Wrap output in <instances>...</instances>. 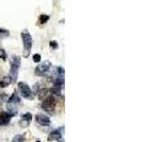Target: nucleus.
Wrapping results in <instances>:
<instances>
[{
	"instance_id": "obj_1",
	"label": "nucleus",
	"mask_w": 157,
	"mask_h": 142,
	"mask_svg": "<svg viewBox=\"0 0 157 142\" xmlns=\"http://www.w3.org/2000/svg\"><path fill=\"white\" fill-rule=\"evenodd\" d=\"M21 38H23V43H24V55H25V57H28L31 49H32V37L27 30H24L21 32Z\"/></svg>"
},
{
	"instance_id": "obj_2",
	"label": "nucleus",
	"mask_w": 157,
	"mask_h": 142,
	"mask_svg": "<svg viewBox=\"0 0 157 142\" xmlns=\"http://www.w3.org/2000/svg\"><path fill=\"white\" fill-rule=\"evenodd\" d=\"M19 68H20V58L18 56H13L12 59H11V75H9L12 81H15L18 78Z\"/></svg>"
},
{
	"instance_id": "obj_3",
	"label": "nucleus",
	"mask_w": 157,
	"mask_h": 142,
	"mask_svg": "<svg viewBox=\"0 0 157 142\" xmlns=\"http://www.w3.org/2000/svg\"><path fill=\"white\" fill-rule=\"evenodd\" d=\"M18 89H19V92H20V95H21L23 97H25V98H27V100H32V97H33V91L31 90V88H30L26 83L19 82V83H18Z\"/></svg>"
},
{
	"instance_id": "obj_4",
	"label": "nucleus",
	"mask_w": 157,
	"mask_h": 142,
	"mask_svg": "<svg viewBox=\"0 0 157 142\" xmlns=\"http://www.w3.org/2000/svg\"><path fill=\"white\" fill-rule=\"evenodd\" d=\"M55 106H56V98L53 96H49V97H45L41 102V107L44 108L45 111H49L50 114H53V110H55Z\"/></svg>"
},
{
	"instance_id": "obj_5",
	"label": "nucleus",
	"mask_w": 157,
	"mask_h": 142,
	"mask_svg": "<svg viewBox=\"0 0 157 142\" xmlns=\"http://www.w3.org/2000/svg\"><path fill=\"white\" fill-rule=\"evenodd\" d=\"M51 66H52V65H51L50 62H44V63L39 64V65L36 68V75H37V76H44V75H46V74L50 71Z\"/></svg>"
},
{
	"instance_id": "obj_6",
	"label": "nucleus",
	"mask_w": 157,
	"mask_h": 142,
	"mask_svg": "<svg viewBox=\"0 0 157 142\" xmlns=\"http://www.w3.org/2000/svg\"><path fill=\"white\" fill-rule=\"evenodd\" d=\"M36 121L40 126H50V123H51L50 117L47 115H45V114H38V115H36Z\"/></svg>"
},
{
	"instance_id": "obj_7",
	"label": "nucleus",
	"mask_w": 157,
	"mask_h": 142,
	"mask_svg": "<svg viewBox=\"0 0 157 142\" xmlns=\"http://www.w3.org/2000/svg\"><path fill=\"white\" fill-rule=\"evenodd\" d=\"M62 132H64V128H59L57 130H53L50 135H49V141H59L62 139Z\"/></svg>"
},
{
	"instance_id": "obj_8",
	"label": "nucleus",
	"mask_w": 157,
	"mask_h": 142,
	"mask_svg": "<svg viewBox=\"0 0 157 142\" xmlns=\"http://www.w3.org/2000/svg\"><path fill=\"white\" fill-rule=\"evenodd\" d=\"M31 121H32V114H31V113H26V114H24V115L21 116V120H20L19 125H20L23 128H25V127H27V126L31 123Z\"/></svg>"
},
{
	"instance_id": "obj_9",
	"label": "nucleus",
	"mask_w": 157,
	"mask_h": 142,
	"mask_svg": "<svg viewBox=\"0 0 157 142\" xmlns=\"http://www.w3.org/2000/svg\"><path fill=\"white\" fill-rule=\"evenodd\" d=\"M11 117H12V116H11L8 113L2 111V113L0 114V125H2V126L7 125V123L11 121Z\"/></svg>"
},
{
	"instance_id": "obj_10",
	"label": "nucleus",
	"mask_w": 157,
	"mask_h": 142,
	"mask_svg": "<svg viewBox=\"0 0 157 142\" xmlns=\"http://www.w3.org/2000/svg\"><path fill=\"white\" fill-rule=\"evenodd\" d=\"M6 113H8L11 116H15L18 114V109L15 107V104H11L7 103V108H6Z\"/></svg>"
},
{
	"instance_id": "obj_11",
	"label": "nucleus",
	"mask_w": 157,
	"mask_h": 142,
	"mask_svg": "<svg viewBox=\"0 0 157 142\" xmlns=\"http://www.w3.org/2000/svg\"><path fill=\"white\" fill-rule=\"evenodd\" d=\"M7 103H11V104H19L20 103V98H19V95L17 92H13L12 96L7 100Z\"/></svg>"
},
{
	"instance_id": "obj_12",
	"label": "nucleus",
	"mask_w": 157,
	"mask_h": 142,
	"mask_svg": "<svg viewBox=\"0 0 157 142\" xmlns=\"http://www.w3.org/2000/svg\"><path fill=\"white\" fill-rule=\"evenodd\" d=\"M12 82H13V81H12V78H11L9 76H7V77L2 78V81L0 82V88H7V87H8Z\"/></svg>"
},
{
	"instance_id": "obj_13",
	"label": "nucleus",
	"mask_w": 157,
	"mask_h": 142,
	"mask_svg": "<svg viewBox=\"0 0 157 142\" xmlns=\"http://www.w3.org/2000/svg\"><path fill=\"white\" fill-rule=\"evenodd\" d=\"M53 85H55L56 88H60V89H62V87L64 85V77H57V78L53 81Z\"/></svg>"
},
{
	"instance_id": "obj_14",
	"label": "nucleus",
	"mask_w": 157,
	"mask_h": 142,
	"mask_svg": "<svg viewBox=\"0 0 157 142\" xmlns=\"http://www.w3.org/2000/svg\"><path fill=\"white\" fill-rule=\"evenodd\" d=\"M53 74H55L57 77H64V69H63L62 66H56Z\"/></svg>"
},
{
	"instance_id": "obj_15",
	"label": "nucleus",
	"mask_w": 157,
	"mask_h": 142,
	"mask_svg": "<svg viewBox=\"0 0 157 142\" xmlns=\"http://www.w3.org/2000/svg\"><path fill=\"white\" fill-rule=\"evenodd\" d=\"M49 89H40V90H38L37 92H38V97L40 98V100H44V97L49 94Z\"/></svg>"
},
{
	"instance_id": "obj_16",
	"label": "nucleus",
	"mask_w": 157,
	"mask_h": 142,
	"mask_svg": "<svg viewBox=\"0 0 157 142\" xmlns=\"http://www.w3.org/2000/svg\"><path fill=\"white\" fill-rule=\"evenodd\" d=\"M49 19H50L49 15H46V14H41V15L39 17V24H45Z\"/></svg>"
},
{
	"instance_id": "obj_17",
	"label": "nucleus",
	"mask_w": 157,
	"mask_h": 142,
	"mask_svg": "<svg viewBox=\"0 0 157 142\" xmlns=\"http://www.w3.org/2000/svg\"><path fill=\"white\" fill-rule=\"evenodd\" d=\"M24 141H25V138L23 135H15L12 142H24Z\"/></svg>"
},
{
	"instance_id": "obj_18",
	"label": "nucleus",
	"mask_w": 157,
	"mask_h": 142,
	"mask_svg": "<svg viewBox=\"0 0 157 142\" xmlns=\"http://www.w3.org/2000/svg\"><path fill=\"white\" fill-rule=\"evenodd\" d=\"M33 62H34V63H40V62H41V56H40L39 53L33 55Z\"/></svg>"
},
{
	"instance_id": "obj_19",
	"label": "nucleus",
	"mask_w": 157,
	"mask_h": 142,
	"mask_svg": "<svg viewBox=\"0 0 157 142\" xmlns=\"http://www.w3.org/2000/svg\"><path fill=\"white\" fill-rule=\"evenodd\" d=\"M0 58L2 60H6V58H7V55H6L5 50H2V49H0Z\"/></svg>"
},
{
	"instance_id": "obj_20",
	"label": "nucleus",
	"mask_w": 157,
	"mask_h": 142,
	"mask_svg": "<svg viewBox=\"0 0 157 142\" xmlns=\"http://www.w3.org/2000/svg\"><path fill=\"white\" fill-rule=\"evenodd\" d=\"M8 36H9L8 31H5V30H1L0 28V37H8Z\"/></svg>"
},
{
	"instance_id": "obj_21",
	"label": "nucleus",
	"mask_w": 157,
	"mask_h": 142,
	"mask_svg": "<svg viewBox=\"0 0 157 142\" xmlns=\"http://www.w3.org/2000/svg\"><path fill=\"white\" fill-rule=\"evenodd\" d=\"M50 46H51L52 49H58V44H57L56 40H52V42L50 43Z\"/></svg>"
},
{
	"instance_id": "obj_22",
	"label": "nucleus",
	"mask_w": 157,
	"mask_h": 142,
	"mask_svg": "<svg viewBox=\"0 0 157 142\" xmlns=\"http://www.w3.org/2000/svg\"><path fill=\"white\" fill-rule=\"evenodd\" d=\"M0 100H1V101H7L8 97H7V95H5V94H0Z\"/></svg>"
},
{
	"instance_id": "obj_23",
	"label": "nucleus",
	"mask_w": 157,
	"mask_h": 142,
	"mask_svg": "<svg viewBox=\"0 0 157 142\" xmlns=\"http://www.w3.org/2000/svg\"><path fill=\"white\" fill-rule=\"evenodd\" d=\"M37 142H40V141H37Z\"/></svg>"
}]
</instances>
